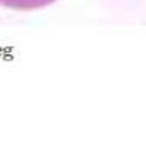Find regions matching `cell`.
Listing matches in <instances>:
<instances>
[{
    "mask_svg": "<svg viewBox=\"0 0 146 150\" xmlns=\"http://www.w3.org/2000/svg\"><path fill=\"white\" fill-rule=\"evenodd\" d=\"M56 0H0V5L18 11H34L55 3Z\"/></svg>",
    "mask_w": 146,
    "mask_h": 150,
    "instance_id": "6da1fadb",
    "label": "cell"
}]
</instances>
